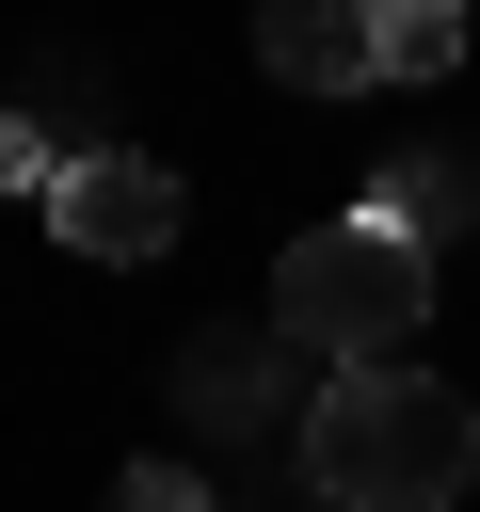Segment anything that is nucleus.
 I'll return each mask as SVG.
<instances>
[{
  "label": "nucleus",
  "instance_id": "nucleus-4",
  "mask_svg": "<svg viewBox=\"0 0 480 512\" xmlns=\"http://www.w3.org/2000/svg\"><path fill=\"white\" fill-rule=\"evenodd\" d=\"M256 64L304 80V96H352V80H384V16L368 0H272L256 16Z\"/></svg>",
  "mask_w": 480,
  "mask_h": 512
},
{
  "label": "nucleus",
  "instance_id": "nucleus-7",
  "mask_svg": "<svg viewBox=\"0 0 480 512\" xmlns=\"http://www.w3.org/2000/svg\"><path fill=\"white\" fill-rule=\"evenodd\" d=\"M112 512H208V480H176V464H128V480H112Z\"/></svg>",
  "mask_w": 480,
  "mask_h": 512
},
{
  "label": "nucleus",
  "instance_id": "nucleus-5",
  "mask_svg": "<svg viewBox=\"0 0 480 512\" xmlns=\"http://www.w3.org/2000/svg\"><path fill=\"white\" fill-rule=\"evenodd\" d=\"M464 64V0H384V80H448Z\"/></svg>",
  "mask_w": 480,
  "mask_h": 512
},
{
  "label": "nucleus",
  "instance_id": "nucleus-6",
  "mask_svg": "<svg viewBox=\"0 0 480 512\" xmlns=\"http://www.w3.org/2000/svg\"><path fill=\"white\" fill-rule=\"evenodd\" d=\"M176 384L208 400V416H256L272 384H256V336H208V352H176Z\"/></svg>",
  "mask_w": 480,
  "mask_h": 512
},
{
  "label": "nucleus",
  "instance_id": "nucleus-1",
  "mask_svg": "<svg viewBox=\"0 0 480 512\" xmlns=\"http://www.w3.org/2000/svg\"><path fill=\"white\" fill-rule=\"evenodd\" d=\"M304 480H320L336 512H448V496L480 480V400L432 384V368H352V384H320V416H304Z\"/></svg>",
  "mask_w": 480,
  "mask_h": 512
},
{
  "label": "nucleus",
  "instance_id": "nucleus-2",
  "mask_svg": "<svg viewBox=\"0 0 480 512\" xmlns=\"http://www.w3.org/2000/svg\"><path fill=\"white\" fill-rule=\"evenodd\" d=\"M416 320H432V240L384 224V208L304 224L288 272H272V336L320 352V368H416Z\"/></svg>",
  "mask_w": 480,
  "mask_h": 512
},
{
  "label": "nucleus",
  "instance_id": "nucleus-3",
  "mask_svg": "<svg viewBox=\"0 0 480 512\" xmlns=\"http://www.w3.org/2000/svg\"><path fill=\"white\" fill-rule=\"evenodd\" d=\"M48 224H64V256H112V272H144V256H176L192 192H176L144 144H80V160H48Z\"/></svg>",
  "mask_w": 480,
  "mask_h": 512
}]
</instances>
